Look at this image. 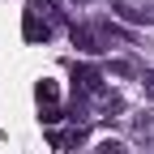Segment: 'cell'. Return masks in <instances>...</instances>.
<instances>
[{
	"label": "cell",
	"mask_w": 154,
	"mask_h": 154,
	"mask_svg": "<svg viewBox=\"0 0 154 154\" xmlns=\"http://www.w3.org/2000/svg\"><path fill=\"white\" fill-rule=\"evenodd\" d=\"M128 128H133V141L154 146V111H137V116L128 120Z\"/></svg>",
	"instance_id": "1"
},
{
	"label": "cell",
	"mask_w": 154,
	"mask_h": 154,
	"mask_svg": "<svg viewBox=\"0 0 154 154\" xmlns=\"http://www.w3.org/2000/svg\"><path fill=\"white\" fill-rule=\"evenodd\" d=\"M116 13L128 17V22H150V17H154V5H150V0H146V5H141V0H116Z\"/></svg>",
	"instance_id": "2"
},
{
	"label": "cell",
	"mask_w": 154,
	"mask_h": 154,
	"mask_svg": "<svg viewBox=\"0 0 154 154\" xmlns=\"http://www.w3.org/2000/svg\"><path fill=\"white\" fill-rule=\"evenodd\" d=\"M94 154H124V146H120V141H99Z\"/></svg>",
	"instance_id": "3"
},
{
	"label": "cell",
	"mask_w": 154,
	"mask_h": 154,
	"mask_svg": "<svg viewBox=\"0 0 154 154\" xmlns=\"http://www.w3.org/2000/svg\"><path fill=\"white\" fill-rule=\"evenodd\" d=\"M141 82H146V90L154 94V73H146V77H141Z\"/></svg>",
	"instance_id": "4"
}]
</instances>
